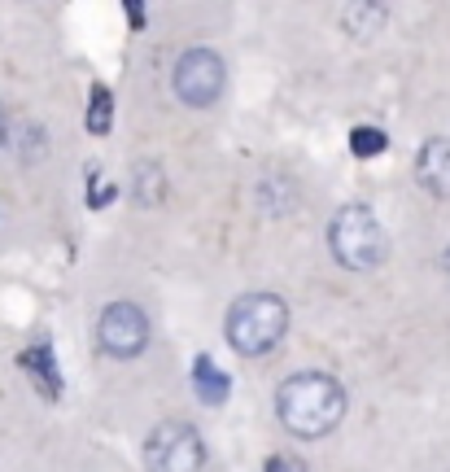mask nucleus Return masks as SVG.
Wrapping results in <instances>:
<instances>
[{
  "instance_id": "9b49d317",
  "label": "nucleus",
  "mask_w": 450,
  "mask_h": 472,
  "mask_svg": "<svg viewBox=\"0 0 450 472\" xmlns=\"http://www.w3.org/2000/svg\"><path fill=\"white\" fill-rule=\"evenodd\" d=\"M88 127L97 135L109 132V92L105 88H92V109H88Z\"/></svg>"
},
{
  "instance_id": "7ed1b4c3",
  "label": "nucleus",
  "mask_w": 450,
  "mask_h": 472,
  "mask_svg": "<svg viewBox=\"0 0 450 472\" xmlns=\"http://www.w3.org/2000/svg\"><path fill=\"white\" fill-rule=\"evenodd\" d=\"M328 245L337 254V263L350 271H372L389 258V236H385L376 210L363 202L342 205L333 214V228H328Z\"/></svg>"
},
{
  "instance_id": "f257e3e1",
  "label": "nucleus",
  "mask_w": 450,
  "mask_h": 472,
  "mask_svg": "<svg viewBox=\"0 0 450 472\" xmlns=\"http://www.w3.org/2000/svg\"><path fill=\"white\" fill-rule=\"evenodd\" d=\"M276 415L293 438H324L342 424L346 394L328 371H298L276 389Z\"/></svg>"
},
{
  "instance_id": "0eeeda50",
  "label": "nucleus",
  "mask_w": 450,
  "mask_h": 472,
  "mask_svg": "<svg viewBox=\"0 0 450 472\" xmlns=\"http://www.w3.org/2000/svg\"><path fill=\"white\" fill-rule=\"evenodd\" d=\"M416 179L433 197H450V140H428L416 158Z\"/></svg>"
},
{
  "instance_id": "6e6552de",
  "label": "nucleus",
  "mask_w": 450,
  "mask_h": 472,
  "mask_svg": "<svg viewBox=\"0 0 450 472\" xmlns=\"http://www.w3.org/2000/svg\"><path fill=\"white\" fill-rule=\"evenodd\" d=\"M193 385H197V398H202V403H210V406H219L223 398H228V389H232V385H228V376L214 368L206 354L193 363Z\"/></svg>"
},
{
  "instance_id": "39448f33",
  "label": "nucleus",
  "mask_w": 450,
  "mask_h": 472,
  "mask_svg": "<svg viewBox=\"0 0 450 472\" xmlns=\"http://www.w3.org/2000/svg\"><path fill=\"white\" fill-rule=\"evenodd\" d=\"M223 83H228V66L214 48H188L175 62V97L193 109H206V105L219 101Z\"/></svg>"
},
{
  "instance_id": "20e7f679",
  "label": "nucleus",
  "mask_w": 450,
  "mask_h": 472,
  "mask_svg": "<svg viewBox=\"0 0 450 472\" xmlns=\"http://www.w3.org/2000/svg\"><path fill=\"white\" fill-rule=\"evenodd\" d=\"M144 459L153 472H202L206 464V446L202 433L184 420H162L149 441H144Z\"/></svg>"
},
{
  "instance_id": "ddd939ff",
  "label": "nucleus",
  "mask_w": 450,
  "mask_h": 472,
  "mask_svg": "<svg viewBox=\"0 0 450 472\" xmlns=\"http://www.w3.org/2000/svg\"><path fill=\"white\" fill-rule=\"evenodd\" d=\"M0 144H4V109H0Z\"/></svg>"
},
{
  "instance_id": "f03ea898",
  "label": "nucleus",
  "mask_w": 450,
  "mask_h": 472,
  "mask_svg": "<svg viewBox=\"0 0 450 472\" xmlns=\"http://www.w3.org/2000/svg\"><path fill=\"white\" fill-rule=\"evenodd\" d=\"M289 333V302L280 293H245L228 310V341L245 359L276 350Z\"/></svg>"
},
{
  "instance_id": "f8f14e48",
  "label": "nucleus",
  "mask_w": 450,
  "mask_h": 472,
  "mask_svg": "<svg viewBox=\"0 0 450 472\" xmlns=\"http://www.w3.org/2000/svg\"><path fill=\"white\" fill-rule=\"evenodd\" d=\"M267 472H307V464H302V455H272L267 459Z\"/></svg>"
},
{
  "instance_id": "9d476101",
  "label": "nucleus",
  "mask_w": 450,
  "mask_h": 472,
  "mask_svg": "<svg viewBox=\"0 0 450 472\" xmlns=\"http://www.w3.org/2000/svg\"><path fill=\"white\" fill-rule=\"evenodd\" d=\"M385 144H389V135H385L381 127H354V132H350V149H354L359 158H376V153H385Z\"/></svg>"
},
{
  "instance_id": "1a4fd4ad",
  "label": "nucleus",
  "mask_w": 450,
  "mask_h": 472,
  "mask_svg": "<svg viewBox=\"0 0 450 472\" xmlns=\"http://www.w3.org/2000/svg\"><path fill=\"white\" fill-rule=\"evenodd\" d=\"M167 193V179H162V167L158 162H136V197L144 205H158Z\"/></svg>"
},
{
  "instance_id": "4468645a",
  "label": "nucleus",
  "mask_w": 450,
  "mask_h": 472,
  "mask_svg": "<svg viewBox=\"0 0 450 472\" xmlns=\"http://www.w3.org/2000/svg\"><path fill=\"white\" fill-rule=\"evenodd\" d=\"M442 263H446V271H450V249H446V258H442Z\"/></svg>"
},
{
  "instance_id": "423d86ee",
  "label": "nucleus",
  "mask_w": 450,
  "mask_h": 472,
  "mask_svg": "<svg viewBox=\"0 0 450 472\" xmlns=\"http://www.w3.org/2000/svg\"><path fill=\"white\" fill-rule=\"evenodd\" d=\"M97 337L101 350L114 359H136L140 350L149 345V315L136 302H114L101 310V324H97Z\"/></svg>"
}]
</instances>
